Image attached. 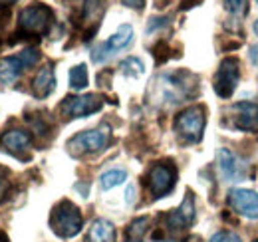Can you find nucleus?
<instances>
[{
  "label": "nucleus",
  "mask_w": 258,
  "mask_h": 242,
  "mask_svg": "<svg viewBox=\"0 0 258 242\" xmlns=\"http://www.w3.org/2000/svg\"><path fill=\"white\" fill-rule=\"evenodd\" d=\"M50 224L54 228V232L62 238H72L76 236L82 226H84V218H82V212L80 209L70 203V201H62L60 205L54 207L52 216H50Z\"/></svg>",
  "instance_id": "1"
},
{
  "label": "nucleus",
  "mask_w": 258,
  "mask_h": 242,
  "mask_svg": "<svg viewBox=\"0 0 258 242\" xmlns=\"http://www.w3.org/2000/svg\"><path fill=\"white\" fill-rule=\"evenodd\" d=\"M205 109L201 105H193L183 109L177 119H175V131L179 133V137L185 143H199L203 139V131H205Z\"/></svg>",
  "instance_id": "2"
},
{
  "label": "nucleus",
  "mask_w": 258,
  "mask_h": 242,
  "mask_svg": "<svg viewBox=\"0 0 258 242\" xmlns=\"http://www.w3.org/2000/svg\"><path fill=\"white\" fill-rule=\"evenodd\" d=\"M54 22V12L46 6V4H30L26 8H22L20 16H18V26L24 34H32V36H42L50 30Z\"/></svg>",
  "instance_id": "3"
},
{
  "label": "nucleus",
  "mask_w": 258,
  "mask_h": 242,
  "mask_svg": "<svg viewBox=\"0 0 258 242\" xmlns=\"http://www.w3.org/2000/svg\"><path fill=\"white\" fill-rule=\"evenodd\" d=\"M107 143H109V129L99 127V129H90V131H82L74 135L68 141V151L74 157H82V155L101 151Z\"/></svg>",
  "instance_id": "4"
},
{
  "label": "nucleus",
  "mask_w": 258,
  "mask_h": 242,
  "mask_svg": "<svg viewBox=\"0 0 258 242\" xmlns=\"http://www.w3.org/2000/svg\"><path fill=\"white\" fill-rule=\"evenodd\" d=\"M103 99L96 93H88V95H72L66 97L60 105V113L68 119H78V117H88L92 113H96L101 109Z\"/></svg>",
  "instance_id": "5"
},
{
  "label": "nucleus",
  "mask_w": 258,
  "mask_h": 242,
  "mask_svg": "<svg viewBox=\"0 0 258 242\" xmlns=\"http://www.w3.org/2000/svg\"><path fill=\"white\" fill-rule=\"evenodd\" d=\"M238 78H240V64L236 58H225L221 62L217 74H215V91L219 97L228 99L236 86H238Z\"/></svg>",
  "instance_id": "6"
},
{
  "label": "nucleus",
  "mask_w": 258,
  "mask_h": 242,
  "mask_svg": "<svg viewBox=\"0 0 258 242\" xmlns=\"http://www.w3.org/2000/svg\"><path fill=\"white\" fill-rule=\"evenodd\" d=\"M175 181H177V169L171 163H155L149 169L147 185H149V191L155 199L171 193L175 187Z\"/></svg>",
  "instance_id": "7"
},
{
  "label": "nucleus",
  "mask_w": 258,
  "mask_h": 242,
  "mask_svg": "<svg viewBox=\"0 0 258 242\" xmlns=\"http://www.w3.org/2000/svg\"><path fill=\"white\" fill-rule=\"evenodd\" d=\"M131 40H133V28H131L129 24L119 26L113 36H109L103 44H99L96 50L92 52V60L97 62V64H99V62H105L109 56H113L115 52L127 48L129 44H131Z\"/></svg>",
  "instance_id": "8"
},
{
  "label": "nucleus",
  "mask_w": 258,
  "mask_h": 242,
  "mask_svg": "<svg viewBox=\"0 0 258 242\" xmlns=\"http://www.w3.org/2000/svg\"><path fill=\"white\" fill-rule=\"evenodd\" d=\"M230 209L246 218H258V195L248 189H232L228 191Z\"/></svg>",
  "instance_id": "9"
},
{
  "label": "nucleus",
  "mask_w": 258,
  "mask_h": 242,
  "mask_svg": "<svg viewBox=\"0 0 258 242\" xmlns=\"http://www.w3.org/2000/svg\"><path fill=\"white\" fill-rule=\"evenodd\" d=\"M0 145L8 153L16 157H28V151L32 149V135L26 129H10L0 137Z\"/></svg>",
  "instance_id": "10"
},
{
  "label": "nucleus",
  "mask_w": 258,
  "mask_h": 242,
  "mask_svg": "<svg viewBox=\"0 0 258 242\" xmlns=\"http://www.w3.org/2000/svg\"><path fill=\"white\" fill-rule=\"evenodd\" d=\"M219 167L226 181H244L246 179V165L236 153L221 149L219 151Z\"/></svg>",
  "instance_id": "11"
},
{
  "label": "nucleus",
  "mask_w": 258,
  "mask_h": 242,
  "mask_svg": "<svg viewBox=\"0 0 258 242\" xmlns=\"http://www.w3.org/2000/svg\"><path fill=\"white\" fill-rule=\"evenodd\" d=\"M234 117H232V125L240 131H248V133H256L258 131V105L242 101L234 105Z\"/></svg>",
  "instance_id": "12"
},
{
  "label": "nucleus",
  "mask_w": 258,
  "mask_h": 242,
  "mask_svg": "<svg viewBox=\"0 0 258 242\" xmlns=\"http://www.w3.org/2000/svg\"><path fill=\"white\" fill-rule=\"evenodd\" d=\"M195 220V201L193 195L187 193L185 201L181 203V207L175 212L169 214V228L171 230H183V228H189Z\"/></svg>",
  "instance_id": "13"
},
{
  "label": "nucleus",
  "mask_w": 258,
  "mask_h": 242,
  "mask_svg": "<svg viewBox=\"0 0 258 242\" xmlns=\"http://www.w3.org/2000/svg\"><path fill=\"white\" fill-rule=\"evenodd\" d=\"M56 88V76H54V68L52 66H44L40 72H38V76L34 78V84H32V91L36 97H40V99H44V97H48L52 91Z\"/></svg>",
  "instance_id": "14"
},
{
  "label": "nucleus",
  "mask_w": 258,
  "mask_h": 242,
  "mask_svg": "<svg viewBox=\"0 0 258 242\" xmlns=\"http://www.w3.org/2000/svg\"><path fill=\"white\" fill-rule=\"evenodd\" d=\"M22 70H26L24 62L20 56H10L0 62V82L2 84H12L20 78Z\"/></svg>",
  "instance_id": "15"
},
{
  "label": "nucleus",
  "mask_w": 258,
  "mask_h": 242,
  "mask_svg": "<svg viewBox=\"0 0 258 242\" xmlns=\"http://www.w3.org/2000/svg\"><path fill=\"white\" fill-rule=\"evenodd\" d=\"M88 242H115V228L109 220L97 218L90 226L88 232Z\"/></svg>",
  "instance_id": "16"
},
{
  "label": "nucleus",
  "mask_w": 258,
  "mask_h": 242,
  "mask_svg": "<svg viewBox=\"0 0 258 242\" xmlns=\"http://www.w3.org/2000/svg\"><path fill=\"white\" fill-rule=\"evenodd\" d=\"M149 216H139V218H135L131 224L127 226V230H125V238L127 242H141L145 238V234H147V230H149Z\"/></svg>",
  "instance_id": "17"
},
{
  "label": "nucleus",
  "mask_w": 258,
  "mask_h": 242,
  "mask_svg": "<svg viewBox=\"0 0 258 242\" xmlns=\"http://www.w3.org/2000/svg\"><path fill=\"white\" fill-rule=\"evenodd\" d=\"M125 179H127V173H125V171H121V169H111V171H107V173L101 175L99 185H101L103 191H109V189H113V187L125 183Z\"/></svg>",
  "instance_id": "18"
},
{
  "label": "nucleus",
  "mask_w": 258,
  "mask_h": 242,
  "mask_svg": "<svg viewBox=\"0 0 258 242\" xmlns=\"http://www.w3.org/2000/svg\"><path fill=\"white\" fill-rule=\"evenodd\" d=\"M70 86L74 90H84L88 86V68L84 64H78L70 70Z\"/></svg>",
  "instance_id": "19"
},
{
  "label": "nucleus",
  "mask_w": 258,
  "mask_h": 242,
  "mask_svg": "<svg viewBox=\"0 0 258 242\" xmlns=\"http://www.w3.org/2000/svg\"><path fill=\"white\" fill-rule=\"evenodd\" d=\"M225 8L234 16V18H242L248 14V0H223Z\"/></svg>",
  "instance_id": "20"
},
{
  "label": "nucleus",
  "mask_w": 258,
  "mask_h": 242,
  "mask_svg": "<svg viewBox=\"0 0 258 242\" xmlns=\"http://www.w3.org/2000/svg\"><path fill=\"white\" fill-rule=\"evenodd\" d=\"M121 72L129 76V78H137V76H141L143 74V64L139 58H127V60L121 62Z\"/></svg>",
  "instance_id": "21"
},
{
  "label": "nucleus",
  "mask_w": 258,
  "mask_h": 242,
  "mask_svg": "<svg viewBox=\"0 0 258 242\" xmlns=\"http://www.w3.org/2000/svg\"><path fill=\"white\" fill-rule=\"evenodd\" d=\"M20 58H22V62H24V66H26V68H30V66H34V64L38 62L40 54H38V50H34V48H28V50H22Z\"/></svg>",
  "instance_id": "22"
},
{
  "label": "nucleus",
  "mask_w": 258,
  "mask_h": 242,
  "mask_svg": "<svg viewBox=\"0 0 258 242\" xmlns=\"http://www.w3.org/2000/svg\"><path fill=\"white\" fill-rule=\"evenodd\" d=\"M211 242H240V236L234 232H228V230H221L211 238Z\"/></svg>",
  "instance_id": "23"
},
{
  "label": "nucleus",
  "mask_w": 258,
  "mask_h": 242,
  "mask_svg": "<svg viewBox=\"0 0 258 242\" xmlns=\"http://www.w3.org/2000/svg\"><path fill=\"white\" fill-rule=\"evenodd\" d=\"M167 50H169V46L165 44V42H159L155 48H153V56L157 58V62H165L169 58V54H167Z\"/></svg>",
  "instance_id": "24"
},
{
  "label": "nucleus",
  "mask_w": 258,
  "mask_h": 242,
  "mask_svg": "<svg viewBox=\"0 0 258 242\" xmlns=\"http://www.w3.org/2000/svg\"><path fill=\"white\" fill-rule=\"evenodd\" d=\"M8 193V177H6V171L0 167V201H4Z\"/></svg>",
  "instance_id": "25"
},
{
  "label": "nucleus",
  "mask_w": 258,
  "mask_h": 242,
  "mask_svg": "<svg viewBox=\"0 0 258 242\" xmlns=\"http://www.w3.org/2000/svg\"><path fill=\"white\" fill-rule=\"evenodd\" d=\"M125 6L129 8H137V10H141L143 8V4H145V0H121Z\"/></svg>",
  "instance_id": "26"
},
{
  "label": "nucleus",
  "mask_w": 258,
  "mask_h": 242,
  "mask_svg": "<svg viewBox=\"0 0 258 242\" xmlns=\"http://www.w3.org/2000/svg\"><path fill=\"white\" fill-rule=\"evenodd\" d=\"M133 197H135V189H133V187H129L127 189V203L133 201Z\"/></svg>",
  "instance_id": "27"
},
{
  "label": "nucleus",
  "mask_w": 258,
  "mask_h": 242,
  "mask_svg": "<svg viewBox=\"0 0 258 242\" xmlns=\"http://www.w3.org/2000/svg\"><path fill=\"white\" fill-rule=\"evenodd\" d=\"M254 32H256V36H258V20L254 22Z\"/></svg>",
  "instance_id": "28"
},
{
  "label": "nucleus",
  "mask_w": 258,
  "mask_h": 242,
  "mask_svg": "<svg viewBox=\"0 0 258 242\" xmlns=\"http://www.w3.org/2000/svg\"><path fill=\"white\" fill-rule=\"evenodd\" d=\"M2 2H6V4H12V2H16V0H2Z\"/></svg>",
  "instance_id": "29"
},
{
  "label": "nucleus",
  "mask_w": 258,
  "mask_h": 242,
  "mask_svg": "<svg viewBox=\"0 0 258 242\" xmlns=\"http://www.w3.org/2000/svg\"><path fill=\"white\" fill-rule=\"evenodd\" d=\"M0 242H6V240H4V238H2V236H0Z\"/></svg>",
  "instance_id": "30"
},
{
  "label": "nucleus",
  "mask_w": 258,
  "mask_h": 242,
  "mask_svg": "<svg viewBox=\"0 0 258 242\" xmlns=\"http://www.w3.org/2000/svg\"><path fill=\"white\" fill-rule=\"evenodd\" d=\"M256 4H258V0H256Z\"/></svg>",
  "instance_id": "31"
}]
</instances>
